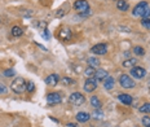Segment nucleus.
<instances>
[{"mask_svg": "<svg viewBox=\"0 0 150 127\" xmlns=\"http://www.w3.org/2000/svg\"><path fill=\"white\" fill-rule=\"evenodd\" d=\"M26 87H27V82L23 78H16L11 83V88L14 94H23L26 91Z\"/></svg>", "mask_w": 150, "mask_h": 127, "instance_id": "1", "label": "nucleus"}, {"mask_svg": "<svg viewBox=\"0 0 150 127\" xmlns=\"http://www.w3.org/2000/svg\"><path fill=\"white\" fill-rule=\"evenodd\" d=\"M69 101H70V104L74 105V106H80V105H83L86 103V97H84V95H82L80 92H74V94L70 95Z\"/></svg>", "mask_w": 150, "mask_h": 127, "instance_id": "2", "label": "nucleus"}, {"mask_svg": "<svg viewBox=\"0 0 150 127\" xmlns=\"http://www.w3.org/2000/svg\"><path fill=\"white\" fill-rule=\"evenodd\" d=\"M119 84L123 88H133L136 86V83L131 75H128V74H122L119 78Z\"/></svg>", "mask_w": 150, "mask_h": 127, "instance_id": "3", "label": "nucleus"}, {"mask_svg": "<svg viewBox=\"0 0 150 127\" xmlns=\"http://www.w3.org/2000/svg\"><path fill=\"white\" fill-rule=\"evenodd\" d=\"M148 8H149L148 1H140L139 4L133 8V16L135 17H142L144 12H145Z\"/></svg>", "mask_w": 150, "mask_h": 127, "instance_id": "4", "label": "nucleus"}, {"mask_svg": "<svg viewBox=\"0 0 150 127\" xmlns=\"http://www.w3.org/2000/svg\"><path fill=\"white\" fill-rule=\"evenodd\" d=\"M129 74H131V77H133L135 79H142V78H145V75H146V70L140 66H133L132 69H131Z\"/></svg>", "mask_w": 150, "mask_h": 127, "instance_id": "5", "label": "nucleus"}, {"mask_svg": "<svg viewBox=\"0 0 150 127\" xmlns=\"http://www.w3.org/2000/svg\"><path fill=\"white\" fill-rule=\"evenodd\" d=\"M83 88L86 92H93L97 88V79H96L95 77H93V78H88L86 80V83H84Z\"/></svg>", "mask_w": 150, "mask_h": 127, "instance_id": "6", "label": "nucleus"}, {"mask_svg": "<svg viewBox=\"0 0 150 127\" xmlns=\"http://www.w3.org/2000/svg\"><path fill=\"white\" fill-rule=\"evenodd\" d=\"M62 101L61 95L57 94V92H51V94L47 95V103L48 105H56V104H60Z\"/></svg>", "mask_w": 150, "mask_h": 127, "instance_id": "7", "label": "nucleus"}, {"mask_svg": "<svg viewBox=\"0 0 150 127\" xmlns=\"http://www.w3.org/2000/svg\"><path fill=\"white\" fill-rule=\"evenodd\" d=\"M91 52L95 55H105L106 52H108V45L105 44V43H98V44L93 45L92 48H91Z\"/></svg>", "mask_w": 150, "mask_h": 127, "instance_id": "8", "label": "nucleus"}, {"mask_svg": "<svg viewBox=\"0 0 150 127\" xmlns=\"http://www.w3.org/2000/svg\"><path fill=\"white\" fill-rule=\"evenodd\" d=\"M74 9L76 11H80V12H84V11H88L89 9V4L87 0H76L74 3Z\"/></svg>", "mask_w": 150, "mask_h": 127, "instance_id": "9", "label": "nucleus"}, {"mask_svg": "<svg viewBox=\"0 0 150 127\" xmlns=\"http://www.w3.org/2000/svg\"><path fill=\"white\" fill-rule=\"evenodd\" d=\"M58 80H60V77H58V74H51V75H48L45 78V84H48V86H56L58 83Z\"/></svg>", "mask_w": 150, "mask_h": 127, "instance_id": "10", "label": "nucleus"}, {"mask_svg": "<svg viewBox=\"0 0 150 127\" xmlns=\"http://www.w3.org/2000/svg\"><path fill=\"white\" fill-rule=\"evenodd\" d=\"M91 119V114L87 113V111H79V113L76 114V121L80 123H86L88 122Z\"/></svg>", "mask_w": 150, "mask_h": 127, "instance_id": "11", "label": "nucleus"}, {"mask_svg": "<svg viewBox=\"0 0 150 127\" xmlns=\"http://www.w3.org/2000/svg\"><path fill=\"white\" fill-rule=\"evenodd\" d=\"M118 99H119V101L120 103H123L124 105H131L132 104V101H133L132 96L127 95V94H119L118 95Z\"/></svg>", "mask_w": 150, "mask_h": 127, "instance_id": "12", "label": "nucleus"}, {"mask_svg": "<svg viewBox=\"0 0 150 127\" xmlns=\"http://www.w3.org/2000/svg\"><path fill=\"white\" fill-rule=\"evenodd\" d=\"M109 77V74L106 70L104 69H98V70H96V74H95V78L97 79V80H105L106 78Z\"/></svg>", "mask_w": 150, "mask_h": 127, "instance_id": "13", "label": "nucleus"}, {"mask_svg": "<svg viewBox=\"0 0 150 127\" xmlns=\"http://www.w3.org/2000/svg\"><path fill=\"white\" fill-rule=\"evenodd\" d=\"M136 64H137V60L136 58H127V60H124L123 61V67H128V69H132L133 66H136Z\"/></svg>", "mask_w": 150, "mask_h": 127, "instance_id": "14", "label": "nucleus"}, {"mask_svg": "<svg viewBox=\"0 0 150 127\" xmlns=\"http://www.w3.org/2000/svg\"><path fill=\"white\" fill-rule=\"evenodd\" d=\"M91 105H92L95 109H101L102 103L100 101V99L97 97V96H92V97H91Z\"/></svg>", "mask_w": 150, "mask_h": 127, "instance_id": "15", "label": "nucleus"}, {"mask_svg": "<svg viewBox=\"0 0 150 127\" xmlns=\"http://www.w3.org/2000/svg\"><path fill=\"white\" fill-rule=\"evenodd\" d=\"M71 35H73V34H71V31H70V29H62L61 30V33H60V38L61 39H65V40H69L71 38Z\"/></svg>", "mask_w": 150, "mask_h": 127, "instance_id": "16", "label": "nucleus"}, {"mask_svg": "<svg viewBox=\"0 0 150 127\" xmlns=\"http://www.w3.org/2000/svg\"><path fill=\"white\" fill-rule=\"evenodd\" d=\"M117 8L119 9V11H122V12H126L128 9V3L126 1V0H118L117 1Z\"/></svg>", "mask_w": 150, "mask_h": 127, "instance_id": "17", "label": "nucleus"}, {"mask_svg": "<svg viewBox=\"0 0 150 127\" xmlns=\"http://www.w3.org/2000/svg\"><path fill=\"white\" fill-rule=\"evenodd\" d=\"M104 87H105V89H111L114 87V78L108 77V78L104 80Z\"/></svg>", "mask_w": 150, "mask_h": 127, "instance_id": "18", "label": "nucleus"}, {"mask_svg": "<svg viewBox=\"0 0 150 127\" xmlns=\"http://www.w3.org/2000/svg\"><path fill=\"white\" fill-rule=\"evenodd\" d=\"M88 64H89V66L91 67H98L100 66V60L98 58H96V57H89L88 58Z\"/></svg>", "mask_w": 150, "mask_h": 127, "instance_id": "19", "label": "nucleus"}, {"mask_svg": "<svg viewBox=\"0 0 150 127\" xmlns=\"http://www.w3.org/2000/svg\"><path fill=\"white\" fill-rule=\"evenodd\" d=\"M11 31H12V35H13V36H21L23 34V30L21 29L20 26H13Z\"/></svg>", "mask_w": 150, "mask_h": 127, "instance_id": "20", "label": "nucleus"}, {"mask_svg": "<svg viewBox=\"0 0 150 127\" xmlns=\"http://www.w3.org/2000/svg\"><path fill=\"white\" fill-rule=\"evenodd\" d=\"M84 74H86V77H88V78H93L95 77V74H96V69L95 67H87L86 69V72H84Z\"/></svg>", "mask_w": 150, "mask_h": 127, "instance_id": "21", "label": "nucleus"}, {"mask_svg": "<svg viewBox=\"0 0 150 127\" xmlns=\"http://www.w3.org/2000/svg\"><path fill=\"white\" fill-rule=\"evenodd\" d=\"M140 111L141 113H150V103H145L140 106Z\"/></svg>", "mask_w": 150, "mask_h": 127, "instance_id": "22", "label": "nucleus"}, {"mask_svg": "<svg viewBox=\"0 0 150 127\" xmlns=\"http://www.w3.org/2000/svg\"><path fill=\"white\" fill-rule=\"evenodd\" d=\"M133 52H135L137 56H144V55H145V49H144L142 47H139V45L133 48Z\"/></svg>", "mask_w": 150, "mask_h": 127, "instance_id": "23", "label": "nucleus"}, {"mask_svg": "<svg viewBox=\"0 0 150 127\" xmlns=\"http://www.w3.org/2000/svg\"><path fill=\"white\" fill-rule=\"evenodd\" d=\"M141 25L145 29H148L150 30V18H142V21H141Z\"/></svg>", "mask_w": 150, "mask_h": 127, "instance_id": "24", "label": "nucleus"}, {"mask_svg": "<svg viewBox=\"0 0 150 127\" xmlns=\"http://www.w3.org/2000/svg\"><path fill=\"white\" fill-rule=\"evenodd\" d=\"M102 116H104V114H102V111H100V109H96L95 111H93V114H92L93 118H97V119H101Z\"/></svg>", "mask_w": 150, "mask_h": 127, "instance_id": "25", "label": "nucleus"}, {"mask_svg": "<svg viewBox=\"0 0 150 127\" xmlns=\"http://www.w3.org/2000/svg\"><path fill=\"white\" fill-rule=\"evenodd\" d=\"M4 77H7V78H11V77H13L14 75V70L13 69H7V70H4Z\"/></svg>", "mask_w": 150, "mask_h": 127, "instance_id": "26", "label": "nucleus"}, {"mask_svg": "<svg viewBox=\"0 0 150 127\" xmlns=\"http://www.w3.org/2000/svg\"><path fill=\"white\" fill-rule=\"evenodd\" d=\"M62 83H64V84H66V86H71V84H74V80L71 79V78H67V77H65V78L62 79Z\"/></svg>", "mask_w": 150, "mask_h": 127, "instance_id": "27", "label": "nucleus"}, {"mask_svg": "<svg viewBox=\"0 0 150 127\" xmlns=\"http://www.w3.org/2000/svg\"><path fill=\"white\" fill-rule=\"evenodd\" d=\"M142 125L145 127H150V117H148V116L144 117L142 118Z\"/></svg>", "mask_w": 150, "mask_h": 127, "instance_id": "28", "label": "nucleus"}, {"mask_svg": "<svg viewBox=\"0 0 150 127\" xmlns=\"http://www.w3.org/2000/svg\"><path fill=\"white\" fill-rule=\"evenodd\" d=\"M34 89H35V86H34V83H33V82H29V83H27L26 91H27V92H30V94H31V92H34Z\"/></svg>", "mask_w": 150, "mask_h": 127, "instance_id": "29", "label": "nucleus"}, {"mask_svg": "<svg viewBox=\"0 0 150 127\" xmlns=\"http://www.w3.org/2000/svg\"><path fill=\"white\" fill-rule=\"evenodd\" d=\"M91 14H92V11H91V9H88V11L82 12V13H80V16H82V17H86V16H91Z\"/></svg>", "mask_w": 150, "mask_h": 127, "instance_id": "30", "label": "nucleus"}, {"mask_svg": "<svg viewBox=\"0 0 150 127\" xmlns=\"http://www.w3.org/2000/svg\"><path fill=\"white\" fill-rule=\"evenodd\" d=\"M150 17V8H148L142 14V18H149Z\"/></svg>", "mask_w": 150, "mask_h": 127, "instance_id": "31", "label": "nucleus"}, {"mask_svg": "<svg viewBox=\"0 0 150 127\" xmlns=\"http://www.w3.org/2000/svg\"><path fill=\"white\" fill-rule=\"evenodd\" d=\"M49 31H48V30H45V31H44V34H43V38H45V39H49V34H48Z\"/></svg>", "mask_w": 150, "mask_h": 127, "instance_id": "32", "label": "nucleus"}, {"mask_svg": "<svg viewBox=\"0 0 150 127\" xmlns=\"http://www.w3.org/2000/svg\"><path fill=\"white\" fill-rule=\"evenodd\" d=\"M3 92H5V87L3 84H0V95H1Z\"/></svg>", "mask_w": 150, "mask_h": 127, "instance_id": "33", "label": "nucleus"}, {"mask_svg": "<svg viewBox=\"0 0 150 127\" xmlns=\"http://www.w3.org/2000/svg\"><path fill=\"white\" fill-rule=\"evenodd\" d=\"M69 127H78L76 125H74V123H69V125H67Z\"/></svg>", "mask_w": 150, "mask_h": 127, "instance_id": "34", "label": "nucleus"}]
</instances>
